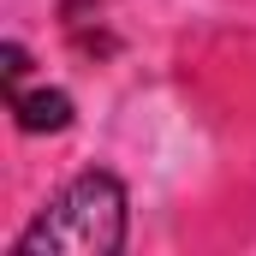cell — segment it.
Instances as JSON below:
<instances>
[{
    "label": "cell",
    "instance_id": "6da1fadb",
    "mask_svg": "<svg viewBox=\"0 0 256 256\" xmlns=\"http://www.w3.org/2000/svg\"><path fill=\"white\" fill-rule=\"evenodd\" d=\"M120 244H126V185L114 173L72 179L18 232V256H114Z\"/></svg>",
    "mask_w": 256,
    "mask_h": 256
},
{
    "label": "cell",
    "instance_id": "7a4b0ae2",
    "mask_svg": "<svg viewBox=\"0 0 256 256\" xmlns=\"http://www.w3.org/2000/svg\"><path fill=\"white\" fill-rule=\"evenodd\" d=\"M12 114H18V126L24 131H66L72 126V102H66L60 90H12Z\"/></svg>",
    "mask_w": 256,
    "mask_h": 256
}]
</instances>
